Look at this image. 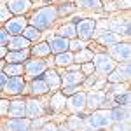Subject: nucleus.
<instances>
[{
    "instance_id": "1",
    "label": "nucleus",
    "mask_w": 131,
    "mask_h": 131,
    "mask_svg": "<svg viewBox=\"0 0 131 131\" xmlns=\"http://www.w3.org/2000/svg\"><path fill=\"white\" fill-rule=\"evenodd\" d=\"M56 19H58L56 7H54V5H46V7H40V9L35 10V12L31 14V18L28 19V23H30V26L37 28V30H46V28H49Z\"/></svg>"
},
{
    "instance_id": "2",
    "label": "nucleus",
    "mask_w": 131,
    "mask_h": 131,
    "mask_svg": "<svg viewBox=\"0 0 131 131\" xmlns=\"http://www.w3.org/2000/svg\"><path fill=\"white\" fill-rule=\"evenodd\" d=\"M86 122H88V128H89L91 131L107 129L108 126H112L110 112H108V110H103V108H98V110H94L89 117L86 119Z\"/></svg>"
},
{
    "instance_id": "3",
    "label": "nucleus",
    "mask_w": 131,
    "mask_h": 131,
    "mask_svg": "<svg viewBox=\"0 0 131 131\" xmlns=\"http://www.w3.org/2000/svg\"><path fill=\"white\" fill-rule=\"evenodd\" d=\"M75 33L81 40H89L94 37L96 33V21L91 19V18H82L77 25H75Z\"/></svg>"
},
{
    "instance_id": "4",
    "label": "nucleus",
    "mask_w": 131,
    "mask_h": 131,
    "mask_svg": "<svg viewBox=\"0 0 131 131\" xmlns=\"http://www.w3.org/2000/svg\"><path fill=\"white\" fill-rule=\"evenodd\" d=\"M93 65H94V70L101 73V75H108L114 68H115V61L112 60L108 54L105 52H98L93 56Z\"/></svg>"
},
{
    "instance_id": "5",
    "label": "nucleus",
    "mask_w": 131,
    "mask_h": 131,
    "mask_svg": "<svg viewBox=\"0 0 131 131\" xmlns=\"http://www.w3.org/2000/svg\"><path fill=\"white\" fill-rule=\"evenodd\" d=\"M108 56H110L114 61H129L131 56V49H129V44L128 42H117L108 47Z\"/></svg>"
},
{
    "instance_id": "6",
    "label": "nucleus",
    "mask_w": 131,
    "mask_h": 131,
    "mask_svg": "<svg viewBox=\"0 0 131 131\" xmlns=\"http://www.w3.org/2000/svg\"><path fill=\"white\" fill-rule=\"evenodd\" d=\"M26 26H28V19H26L25 16H14V18H10L9 21H5L4 30L7 31L10 37H16V35H21Z\"/></svg>"
},
{
    "instance_id": "7",
    "label": "nucleus",
    "mask_w": 131,
    "mask_h": 131,
    "mask_svg": "<svg viewBox=\"0 0 131 131\" xmlns=\"http://www.w3.org/2000/svg\"><path fill=\"white\" fill-rule=\"evenodd\" d=\"M129 61H126L122 67H115L114 70L107 75V81L110 84H121L124 81H129Z\"/></svg>"
},
{
    "instance_id": "8",
    "label": "nucleus",
    "mask_w": 131,
    "mask_h": 131,
    "mask_svg": "<svg viewBox=\"0 0 131 131\" xmlns=\"http://www.w3.org/2000/svg\"><path fill=\"white\" fill-rule=\"evenodd\" d=\"M46 70H47V63H46V61L39 60V58H35V60H26L25 72H26V75H28L30 79H37V75H42Z\"/></svg>"
},
{
    "instance_id": "9",
    "label": "nucleus",
    "mask_w": 131,
    "mask_h": 131,
    "mask_svg": "<svg viewBox=\"0 0 131 131\" xmlns=\"http://www.w3.org/2000/svg\"><path fill=\"white\" fill-rule=\"evenodd\" d=\"M25 88H26V82H25L23 77H7L4 91L7 94H10V96H18V94H21L25 91Z\"/></svg>"
},
{
    "instance_id": "10",
    "label": "nucleus",
    "mask_w": 131,
    "mask_h": 131,
    "mask_svg": "<svg viewBox=\"0 0 131 131\" xmlns=\"http://www.w3.org/2000/svg\"><path fill=\"white\" fill-rule=\"evenodd\" d=\"M5 7L9 9L10 14L25 16V12H28L31 9V0H7Z\"/></svg>"
},
{
    "instance_id": "11",
    "label": "nucleus",
    "mask_w": 131,
    "mask_h": 131,
    "mask_svg": "<svg viewBox=\"0 0 131 131\" xmlns=\"http://www.w3.org/2000/svg\"><path fill=\"white\" fill-rule=\"evenodd\" d=\"M67 108L70 112H82L86 108V93L79 91V93L68 96V100H67Z\"/></svg>"
},
{
    "instance_id": "12",
    "label": "nucleus",
    "mask_w": 131,
    "mask_h": 131,
    "mask_svg": "<svg viewBox=\"0 0 131 131\" xmlns=\"http://www.w3.org/2000/svg\"><path fill=\"white\" fill-rule=\"evenodd\" d=\"M25 110H26V119H39L44 115V105L39 100H28L25 101Z\"/></svg>"
},
{
    "instance_id": "13",
    "label": "nucleus",
    "mask_w": 131,
    "mask_h": 131,
    "mask_svg": "<svg viewBox=\"0 0 131 131\" xmlns=\"http://www.w3.org/2000/svg\"><path fill=\"white\" fill-rule=\"evenodd\" d=\"M105 103V93L103 91H91L86 94V107H89L91 110H98Z\"/></svg>"
},
{
    "instance_id": "14",
    "label": "nucleus",
    "mask_w": 131,
    "mask_h": 131,
    "mask_svg": "<svg viewBox=\"0 0 131 131\" xmlns=\"http://www.w3.org/2000/svg\"><path fill=\"white\" fill-rule=\"evenodd\" d=\"M108 28L110 30L108 31H112V33H115V35H124V37H129V33H131V30H129V19L126 18L124 21H117V19H112V21H108Z\"/></svg>"
},
{
    "instance_id": "15",
    "label": "nucleus",
    "mask_w": 131,
    "mask_h": 131,
    "mask_svg": "<svg viewBox=\"0 0 131 131\" xmlns=\"http://www.w3.org/2000/svg\"><path fill=\"white\" fill-rule=\"evenodd\" d=\"M44 75V79L42 81L46 82V86H47V89L51 91H56L58 88L61 86V75L58 73L56 70H52V68H47V70L42 73Z\"/></svg>"
},
{
    "instance_id": "16",
    "label": "nucleus",
    "mask_w": 131,
    "mask_h": 131,
    "mask_svg": "<svg viewBox=\"0 0 131 131\" xmlns=\"http://www.w3.org/2000/svg\"><path fill=\"white\" fill-rule=\"evenodd\" d=\"M108 112L112 122H126L129 119V105H117Z\"/></svg>"
},
{
    "instance_id": "17",
    "label": "nucleus",
    "mask_w": 131,
    "mask_h": 131,
    "mask_svg": "<svg viewBox=\"0 0 131 131\" xmlns=\"http://www.w3.org/2000/svg\"><path fill=\"white\" fill-rule=\"evenodd\" d=\"M86 79V75L82 72H65V75L61 77V86H79Z\"/></svg>"
},
{
    "instance_id": "18",
    "label": "nucleus",
    "mask_w": 131,
    "mask_h": 131,
    "mask_svg": "<svg viewBox=\"0 0 131 131\" xmlns=\"http://www.w3.org/2000/svg\"><path fill=\"white\" fill-rule=\"evenodd\" d=\"M28 128H30V119H26V117H16V119H9L5 122L7 131H26Z\"/></svg>"
},
{
    "instance_id": "19",
    "label": "nucleus",
    "mask_w": 131,
    "mask_h": 131,
    "mask_svg": "<svg viewBox=\"0 0 131 131\" xmlns=\"http://www.w3.org/2000/svg\"><path fill=\"white\" fill-rule=\"evenodd\" d=\"M47 44H49L51 52L60 54V52L68 51V44H70V40H68V39H63V37H52V39H49Z\"/></svg>"
},
{
    "instance_id": "20",
    "label": "nucleus",
    "mask_w": 131,
    "mask_h": 131,
    "mask_svg": "<svg viewBox=\"0 0 131 131\" xmlns=\"http://www.w3.org/2000/svg\"><path fill=\"white\" fill-rule=\"evenodd\" d=\"M7 115L12 117V119H16V117H26L25 101H21V100L9 101V110H7Z\"/></svg>"
},
{
    "instance_id": "21",
    "label": "nucleus",
    "mask_w": 131,
    "mask_h": 131,
    "mask_svg": "<svg viewBox=\"0 0 131 131\" xmlns=\"http://www.w3.org/2000/svg\"><path fill=\"white\" fill-rule=\"evenodd\" d=\"M9 51H25L26 47H30V40H26L23 35H16V37H10L9 39Z\"/></svg>"
},
{
    "instance_id": "22",
    "label": "nucleus",
    "mask_w": 131,
    "mask_h": 131,
    "mask_svg": "<svg viewBox=\"0 0 131 131\" xmlns=\"http://www.w3.org/2000/svg\"><path fill=\"white\" fill-rule=\"evenodd\" d=\"M28 60V49L25 51H7L5 63H23Z\"/></svg>"
},
{
    "instance_id": "23",
    "label": "nucleus",
    "mask_w": 131,
    "mask_h": 131,
    "mask_svg": "<svg viewBox=\"0 0 131 131\" xmlns=\"http://www.w3.org/2000/svg\"><path fill=\"white\" fill-rule=\"evenodd\" d=\"M98 42H100L101 46L110 47V46H114V44L121 42V37L115 35V33H112V31H101L100 35H98Z\"/></svg>"
},
{
    "instance_id": "24",
    "label": "nucleus",
    "mask_w": 131,
    "mask_h": 131,
    "mask_svg": "<svg viewBox=\"0 0 131 131\" xmlns=\"http://www.w3.org/2000/svg\"><path fill=\"white\" fill-rule=\"evenodd\" d=\"M23 70H25V67H23V63H5L4 65V73L7 75V77H21L23 75Z\"/></svg>"
},
{
    "instance_id": "25",
    "label": "nucleus",
    "mask_w": 131,
    "mask_h": 131,
    "mask_svg": "<svg viewBox=\"0 0 131 131\" xmlns=\"http://www.w3.org/2000/svg\"><path fill=\"white\" fill-rule=\"evenodd\" d=\"M47 86H46V82L42 81V79H31L30 82V93L33 96H40V94H46L47 93Z\"/></svg>"
},
{
    "instance_id": "26",
    "label": "nucleus",
    "mask_w": 131,
    "mask_h": 131,
    "mask_svg": "<svg viewBox=\"0 0 131 131\" xmlns=\"http://www.w3.org/2000/svg\"><path fill=\"white\" fill-rule=\"evenodd\" d=\"M54 63H56L58 67H61V68H67L68 65H72V63H73V52H72V51H65V52L56 54Z\"/></svg>"
},
{
    "instance_id": "27",
    "label": "nucleus",
    "mask_w": 131,
    "mask_h": 131,
    "mask_svg": "<svg viewBox=\"0 0 131 131\" xmlns=\"http://www.w3.org/2000/svg\"><path fill=\"white\" fill-rule=\"evenodd\" d=\"M93 56H94V52L91 49H88V47H84V49L77 51V54H73V61H77L79 65H84V63H89V61H93Z\"/></svg>"
},
{
    "instance_id": "28",
    "label": "nucleus",
    "mask_w": 131,
    "mask_h": 131,
    "mask_svg": "<svg viewBox=\"0 0 131 131\" xmlns=\"http://www.w3.org/2000/svg\"><path fill=\"white\" fill-rule=\"evenodd\" d=\"M58 33H60V37L68 39V40L75 39V37H77V33H75V23H67V25H63L60 30H58Z\"/></svg>"
},
{
    "instance_id": "29",
    "label": "nucleus",
    "mask_w": 131,
    "mask_h": 131,
    "mask_svg": "<svg viewBox=\"0 0 131 131\" xmlns=\"http://www.w3.org/2000/svg\"><path fill=\"white\" fill-rule=\"evenodd\" d=\"M31 54H33L35 58H40V56H49V54H51L49 44H47V42H39V44L31 49Z\"/></svg>"
},
{
    "instance_id": "30",
    "label": "nucleus",
    "mask_w": 131,
    "mask_h": 131,
    "mask_svg": "<svg viewBox=\"0 0 131 131\" xmlns=\"http://www.w3.org/2000/svg\"><path fill=\"white\" fill-rule=\"evenodd\" d=\"M49 103H51V108L54 112H60V110L65 108V103H67V101H65V96H63L61 93H58V94H54V96L51 98Z\"/></svg>"
},
{
    "instance_id": "31",
    "label": "nucleus",
    "mask_w": 131,
    "mask_h": 131,
    "mask_svg": "<svg viewBox=\"0 0 131 131\" xmlns=\"http://www.w3.org/2000/svg\"><path fill=\"white\" fill-rule=\"evenodd\" d=\"M77 5L81 9L98 10V9H101V0H77Z\"/></svg>"
},
{
    "instance_id": "32",
    "label": "nucleus",
    "mask_w": 131,
    "mask_h": 131,
    "mask_svg": "<svg viewBox=\"0 0 131 131\" xmlns=\"http://www.w3.org/2000/svg\"><path fill=\"white\" fill-rule=\"evenodd\" d=\"M40 30H37V28H33V26H26L25 30H23V37L26 39V40H39L40 39Z\"/></svg>"
},
{
    "instance_id": "33",
    "label": "nucleus",
    "mask_w": 131,
    "mask_h": 131,
    "mask_svg": "<svg viewBox=\"0 0 131 131\" xmlns=\"http://www.w3.org/2000/svg\"><path fill=\"white\" fill-rule=\"evenodd\" d=\"M77 9V5H73V4H68V2H67V4H61L60 5V9H56V12H58V16H67V14H72V12H73V10Z\"/></svg>"
},
{
    "instance_id": "34",
    "label": "nucleus",
    "mask_w": 131,
    "mask_h": 131,
    "mask_svg": "<svg viewBox=\"0 0 131 131\" xmlns=\"http://www.w3.org/2000/svg\"><path fill=\"white\" fill-rule=\"evenodd\" d=\"M115 103H119V105H129V91L124 89L122 93H119L115 96Z\"/></svg>"
},
{
    "instance_id": "35",
    "label": "nucleus",
    "mask_w": 131,
    "mask_h": 131,
    "mask_svg": "<svg viewBox=\"0 0 131 131\" xmlns=\"http://www.w3.org/2000/svg\"><path fill=\"white\" fill-rule=\"evenodd\" d=\"M86 47V42L81 40V39H72L70 44H68V51H81Z\"/></svg>"
},
{
    "instance_id": "36",
    "label": "nucleus",
    "mask_w": 131,
    "mask_h": 131,
    "mask_svg": "<svg viewBox=\"0 0 131 131\" xmlns=\"http://www.w3.org/2000/svg\"><path fill=\"white\" fill-rule=\"evenodd\" d=\"M79 86H63L61 88V94L63 96H72V94H75V93H79Z\"/></svg>"
},
{
    "instance_id": "37",
    "label": "nucleus",
    "mask_w": 131,
    "mask_h": 131,
    "mask_svg": "<svg viewBox=\"0 0 131 131\" xmlns=\"http://www.w3.org/2000/svg\"><path fill=\"white\" fill-rule=\"evenodd\" d=\"M10 19V12L5 5H0V23H5Z\"/></svg>"
},
{
    "instance_id": "38",
    "label": "nucleus",
    "mask_w": 131,
    "mask_h": 131,
    "mask_svg": "<svg viewBox=\"0 0 131 131\" xmlns=\"http://www.w3.org/2000/svg\"><path fill=\"white\" fill-rule=\"evenodd\" d=\"M81 72L84 73V75H91L93 72H94V65H93V61H89V63H84L81 67Z\"/></svg>"
},
{
    "instance_id": "39",
    "label": "nucleus",
    "mask_w": 131,
    "mask_h": 131,
    "mask_svg": "<svg viewBox=\"0 0 131 131\" xmlns=\"http://www.w3.org/2000/svg\"><path fill=\"white\" fill-rule=\"evenodd\" d=\"M9 39H10V35L4 30V28H0V46H5V44L9 42Z\"/></svg>"
},
{
    "instance_id": "40",
    "label": "nucleus",
    "mask_w": 131,
    "mask_h": 131,
    "mask_svg": "<svg viewBox=\"0 0 131 131\" xmlns=\"http://www.w3.org/2000/svg\"><path fill=\"white\" fill-rule=\"evenodd\" d=\"M7 110H9V101L0 100V115H7Z\"/></svg>"
},
{
    "instance_id": "41",
    "label": "nucleus",
    "mask_w": 131,
    "mask_h": 131,
    "mask_svg": "<svg viewBox=\"0 0 131 131\" xmlns=\"http://www.w3.org/2000/svg\"><path fill=\"white\" fill-rule=\"evenodd\" d=\"M115 5H117V9H129L131 0H115Z\"/></svg>"
},
{
    "instance_id": "42",
    "label": "nucleus",
    "mask_w": 131,
    "mask_h": 131,
    "mask_svg": "<svg viewBox=\"0 0 131 131\" xmlns=\"http://www.w3.org/2000/svg\"><path fill=\"white\" fill-rule=\"evenodd\" d=\"M114 131H129V128H128V121L126 122H115Z\"/></svg>"
},
{
    "instance_id": "43",
    "label": "nucleus",
    "mask_w": 131,
    "mask_h": 131,
    "mask_svg": "<svg viewBox=\"0 0 131 131\" xmlns=\"http://www.w3.org/2000/svg\"><path fill=\"white\" fill-rule=\"evenodd\" d=\"M39 131H60V128H58V126H54V124H44Z\"/></svg>"
},
{
    "instance_id": "44",
    "label": "nucleus",
    "mask_w": 131,
    "mask_h": 131,
    "mask_svg": "<svg viewBox=\"0 0 131 131\" xmlns=\"http://www.w3.org/2000/svg\"><path fill=\"white\" fill-rule=\"evenodd\" d=\"M5 82H7V75H5L4 72L0 70V91H4V86H5Z\"/></svg>"
},
{
    "instance_id": "45",
    "label": "nucleus",
    "mask_w": 131,
    "mask_h": 131,
    "mask_svg": "<svg viewBox=\"0 0 131 131\" xmlns=\"http://www.w3.org/2000/svg\"><path fill=\"white\" fill-rule=\"evenodd\" d=\"M68 72H81V65H68Z\"/></svg>"
},
{
    "instance_id": "46",
    "label": "nucleus",
    "mask_w": 131,
    "mask_h": 131,
    "mask_svg": "<svg viewBox=\"0 0 131 131\" xmlns=\"http://www.w3.org/2000/svg\"><path fill=\"white\" fill-rule=\"evenodd\" d=\"M7 47H4V46H0V58H5V54H7Z\"/></svg>"
},
{
    "instance_id": "47",
    "label": "nucleus",
    "mask_w": 131,
    "mask_h": 131,
    "mask_svg": "<svg viewBox=\"0 0 131 131\" xmlns=\"http://www.w3.org/2000/svg\"><path fill=\"white\" fill-rule=\"evenodd\" d=\"M4 65H5V63H4V61H0V70H4Z\"/></svg>"
},
{
    "instance_id": "48",
    "label": "nucleus",
    "mask_w": 131,
    "mask_h": 131,
    "mask_svg": "<svg viewBox=\"0 0 131 131\" xmlns=\"http://www.w3.org/2000/svg\"><path fill=\"white\" fill-rule=\"evenodd\" d=\"M26 131H37V129H33V128H28V129H26Z\"/></svg>"
},
{
    "instance_id": "49",
    "label": "nucleus",
    "mask_w": 131,
    "mask_h": 131,
    "mask_svg": "<svg viewBox=\"0 0 131 131\" xmlns=\"http://www.w3.org/2000/svg\"><path fill=\"white\" fill-rule=\"evenodd\" d=\"M51 2H52V0H51Z\"/></svg>"
}]
</instances>
